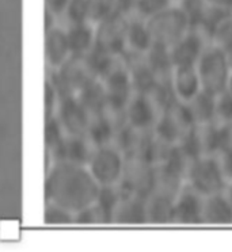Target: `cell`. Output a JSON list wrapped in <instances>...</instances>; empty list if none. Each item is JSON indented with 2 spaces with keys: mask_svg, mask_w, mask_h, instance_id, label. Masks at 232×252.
<instances>
[{
  "mask_svg": "<svg viewBox=\"0 0 232 252\" xmlns=\"http://www.w3.org/2000/svg\"><path fill=\"white\" fill-rule=\"evenodd\" d=\"M202 206L204 197L185 185L174 199V224H202Z\"/></svg>",
  "mask_w": 232,
  "mask_h": 252,
  "instance_id": "15",
  "label": "cell"
},
{
  "mask_svg": "<svg viewBox=\"0 0 232 252\" xmlns=\"http://www.w3.org/2000/svg\"><path fill=\"white\" fill-rule=\"evenodd\" d=\"M55 115L66 134L71 136H84L91 120V114L79 102L76 95L60 98Z\"/></svg>",
  "mask_w": 232,
  "mask_h": 252,
  "instance_id": "12",
  "label": "cell"
},
{
  "mask_svg": "<svg viewBox=\"0 0 232 252\" xmlns=\"http://www.w3.org/2000/svg\"><path fill=\"white\" fill-rule=\"evenodd\" d=\"M196 68L204 91L217 95L226 90L227 80L232 68L231 60L226 50L209 42L199 57Z\"/></svg>",
  "mask_w": 232,
  "mask_h": 252,
  "instance_id": "3",
  "label": "cell"
},
{
  "mask_svg": "<svg viewBox=\"0 0 232 252\" xmlns=\"http://www.w3.org/2000/svg\"><path fill=\"white\" fill-rule=\"evenodd\" d=\"M83 61L91 76L103 79L120 63V57L94 45L89 53L83 56Z\"/></svg>",
  "mask_w": 232,
  "mask_h": 252,
  "instance_id": "29",
  "label": "cell"
},
{
  "mask_svg": "<svg viewBox=\"0 0 232 252\" xmlns=\"http://www.w3.org/2000/svg\"><path fill=\"white\" fill-rule=\"evenodd\" d=\"M228 179L223 171L220 160L215 155H202L190 161L185 185L202 197L223 192Z\"/></svg>",
  "mask_w": 232,
  "mask_h": 252,
  "instance_id": "2",
  "label": "cell"
},
{
  "mask_svg": "<svg viewBox=\"0 0 232 252\" xmlns=\"http://www.w3.org/2000/svg\"><path fill=\"white\" fill-rule=\"evenodd\" d=\"M99 187L87 165L57 161L46 174L44 189L46 202L56 203L75 214L95 202Z\"/></svg>",
  "mask_w": 232,
  "mask_h": 252,
  "instance_id": "1",
  "label": "cell"
},
{
  "mask_svg": "<svg viewBox=\"0 0 232 252\" xmlns=\"http://www.w3.org/2000/svg\"><path fill=\"white\" fill-rule=\"evenodd\" d=\"M209 41L199 30L190 29L188 33L170 46L174 66H196Z\"/></svg>",
  "mask_w": 232,
  "mask_h": 252,
  "instance_id": "14",
  "label": "cell"
},
{
  "mask_svg": "<svg viewBox=\"0 0 232 252\" xmlns=\"http://www.w3.org/2000/svg\"><path fill=\"white\" fill-rule=\"evenodd\" d=\"M202 224L228 225L232 224V205L224 191L209 197H204Z\"/></svg>",
  "mask_w": 232,
  "mask_h": 252,
  "instance_id": "24",
  "label": "cell"
},
{
  "mask_svg": "<svg viewBox=\"0 0 232 252\" xmlns=\"http://www.w3.org/2000/svg\"><path fill=\"white\" fill-rule=\"evenodd\" d=\"M76 98L83 104L84 109L91 114V117L102 114L107 110L105 86L98 77H91L84 83L82 88L76 93Z\"/></svg>",
  "mask_w": 232,
  "mask_h": 252,
  "instance_id": "23",
  "label": "cell"
},
{
  "mask_svg": "<svg viewBox=\"0 0 232 252\" xmlns=\"http://www.w3.org/2000/svg\"><path fill=\"white\" fill-rule=\"evenodd\" d=\"M66 136V130L63 129L60 121L57 120L56 115H50V117H46V118H45L44 138L46 152L53 151V149L64 140Z\"/></svg>",
  "mask_w": 232,
  "mask_h": 252,
  "instance_id": "35",
  "label": "cell"
},
{
  "mask_svg": "<svg viewBox=\"0 0 232 252\" xmlns=\"http://www.w3.org/2000/svg\"><path fill=\"white\" fill-rule=\"evenodd\" d=\"M192 111L196 125H204L212 121H216V95L201 90L192 100L186 102Z\"/></svg>",
  "mask_w": 232,
  "mask_h": 252,
  "instance_id": "30",
  "label": "cell"
},
{
  "mask_svg": "<svg viewBox=\"0 0 232 252\" xmlns=\"http://www.w3.org/2000/svg\"><path fill=\"white\" fill-rule=\"evenodd\" d=\"M158 183L156 167L149 164L137 158H128L125 160V167L120 182L118 189L122 197H140L147 198L154 192Z\"/></svg>",
  "mask_w": 232,
  "mask_h": 252,
  "instance_id": "5",
  "label": "cell"
},
{
  "mask_svg": "<svg viewBox=\"0 0 232 252\" xmlns=\"http://www.w3.org/2000/svg\"><path fill=\"white\" fill-rule=\"evenodd\" d=\"M125 38H127V50L138 55H144L151 48V45L154 44V38L149 32L147 21L136 15L128 17Z\"/></svg>",
  "mask_w": 232,
  "mask_h": 252,
  "instance_id": "26",
  "label": "cell"
},
{
  "mask_svg": "<svg viewBox=\"0 0 232 252\" xmlns=\"http://www.w3.org/2000/svg\"><path fill=\"white\" fill-rule=\"evenodd\" d=\"M170 77L159 79L155 84V87L152 88V91L148 94L155 102V104L158 106V109L161 110V113L168 109V107H171L175 102H178V98L175 93H174Z\"/></svg>",
  "mask_w": 232,
  "mask_h": 252,
  "instance_id": "33",
  "label": "cell"
},
{
  "mask_svg": "<svg viewBox=\"0 0 232 252\" xmlns=\"http://www.w3.org/2000/svg\"><path fill=\"white\" fill-rule=\"evenodd\" d=\"M90 22L98 23L117 12L116 0H87Z\"/></svg>",
  "mask_w": 232,
  "mask_h": 252,
  "instance_id": "37",
  "label": "cell"
},
{
  "mask_svg": "<svg viewBox=\"0 0 232 252\" xmlns=\"http://www.w3.org/2000/svg\"><path fill=\"white\" fill-rule=\"evenodd\" d=\"M125 160L127 158L109 144L94 148L87 168L99 186H117L124 172Z\"/></svg>",
  "mask_w": 232,
  "mask_h": 252,
  "instance_id": "8",
  "label": "cell"
},
{
  "mask_svg": "<svg viewBox=\"0 0 232 252\" xmlns=\"http://www.w3.org/2000/svg\"><path fill=\"white\" fill-rule=\"evenodd\" d=\"M171 84L178 100L189 102L202 90L196 66H174Z\"/></svg>",
  "mask_w": 232,
  "mask_h": 252,
  "instance_id": "19",
  "label": "cell"
},
{
  "mask_svg": "<svg viewBox=\"0 0 232 252\" xmlns=\"http://www.w3.org/2000/svg\"><path fill=\"white\" fill-rule=\"evenodd\" d=\"M144 60L158 79H166L171 76L174 64L168 46L154 42L151 48L144 53Z\"/></svg>",
  "mask_w": 232,
  "mask_h": 252,
  "instance_id": "28",
  "label": "cell"
},
{
  "mask_svg": "<svg viewBox=\"0 0 232 252\" xmlns=\"http://www.w3.org/2000/svg\"><path fill=\"white\" fill-rule=\"evenodd\" d=\"M206 4L217 8H223L227 11H232V0H204Z\"/></svg>",
  "mask_w": 232,
  "mask_h": 252,
  "instance_id": "46",
  "label": "cell"
},
{
  "mask_svg": "<svg viewBox=\"0 0 232 252\" xmlns=\"http://www.w3.org/2000/svg\"><path fill=\"white\" fill-rule=\"evenodd\" d=\"M230 60H231V64H232V57H230Z\"/></svg>",
  "mask_w": 232,
  "mask_h": 252,
  "instance_id": "50",
  "label": "cell"
},
{
  "mask_svg": "<svg viewBox=\"0 0 232 252\" xmlns=\"http://www.w3.org/2000/svg\"><path fill=\"white\" fill-rule=\"evenodd\" d=\"M91 77L93 76L84 64L83 57L71 56L63 65L56 68L50 82L53 83L60 98H63L68 95H76L82 86Z\"/></svg>",
  "mask_w": 232,
  "mask_h": 252,
  "instance_id": "11",
  "label": "cell"
},
{
  "mask_svg": "<svg viewBox=\"0 0 232 252\" xmlns=\"http://www.w3.org/2000/svg\"><path fill=\"white\" fill-rule=\"evenodd\" d=\"M71 56L83 57L95 45V28L91 22L71 23L66 30Z\"/></svg>",
  "mask_w": 232,
  "mask_h": 252,
  "instance_id": "27",
  "label": "cell"
},
{
  "mask_svg": "<svg viewBox=\"0 0 232 252\" xmlns=\"http://www.w3.org/2000/svg\"><path fill=\"white\" fill-rule=\"evenodd\" d=\"M224 194H226V197L228 198V201L232 205V181H228V183H227L226 189H224Z\"/></svg>",
  "mask_w": 232,
  "mask_h": 252,
  "instance_id": "47",
  "label": "cell"
},
{
  "mask_svg": "<svg viewBox=\"0 0 232 252\" xmlns=\"http://www.w3.org/2000/svg\"><path fill=\"white\" fill-rule=\"evenodd\" d=\"M199 129L204 155L219 156L221 152L232 147V125L212 121L199 125Z\"/></svg>",
  "mask_w": 232,
  "mask_h": 252,
  "instance_id": "17",
  "label": "cell"
},
{
  "mask_svg": "<svg viewBox=\"0 0 232 252\" xmlns=\"http://www.w3.org/2000/svg\"><path fill=\"white\" fill-rule=\"evenodd\" d=\"M75 222L79 225L102 224V219H100L98 210L93 203V205H90L87 208L82 209L77 213H75Z\"/></svg>",
  "mask_w": 232,
  "mask_h": 252,
  "instance_id": "42",
  "label": "cell"
},
{
  "mask_svg": "<svg viewBox=\"0 0 232 252\" xmlns=\"http://www.w3.org/2000/svg\"><path fill=\"white\" fill-rule=\"evenodd\" d=\"M69 0H45V8L49 10L50 12H53L56 17L64 14L66 4Z\"/></svg>",
  "mask_w": 232,
  "mask_h": 252,
  "instance_id": "44",
  "label": "cell"
},
{
  "mask_svg": "<svg viewBox=\"0 0 232 252\" xmlns=\"http://www.w3.org/2000/svg\"><path fill=\"white\" fill-rule=\"evenodd\" d=\"M117 1V12H120L122 15H133L136 1L137 0H116Z\"/></svg>",
  "mask_w": 232,
  "mask_h": 252,
  "instance_id": "45",
  "label": "cell"
},
{
  "mask_svg": "<svg viewBox=\"0 0 232 252\" xmlns=\"http://www.w3.org/2000/svg\"><path fill=\"white\" fill-rule=\"evenodd\" d=\"M64 14L68 18L69 23L90 22L87 0H69L64 10Z\"/></svg>",
  "mask_w": 232,
  "mask_h": 252,
  "instance_id": "40",
  "label": "cell"
},
{
  "mask_svg": "<svg viewBox=\"0 0 232 252\" xmlns=\"http://www.w3.org/2000/svg\"><path fill=\"white\" fill-rule=\"evenodd\" d=\"M172 3V0H137L133 15L147 21L168 6H171Z\"/></svg>",
  "mask_w": 232,
  "mask_h": 252,
  "instance_id": "38",
  "label": "cell"
},
{
  "mask_svg": "<svg viewBox=\"0 0 232 252\" xmlns=\"http://www.w3.org/2000/svg\"><path fill=\"white\" fill-rule=\"evenodd\" d=\"M172 1H174V3H178V1H179V0H172Z\"/></svg>",
  "mask_w": 232,
  "mask_h": 252,
  "instance_id": "49",
  "label": "cell"
},
{
  "mask_svg": "<svg viewBox=\"0 0 232 252\" xmlns=\"http://www.w3.org/2000/svg\"><path fill=\"white\" fill-rule=\"evenodd\" d=\"M94 147L91 145L86 136H71L66 134L53 151L46 152L52 156L53 163L64 161L72 164L87 165L90 158L93 155Z\"/></svg>",
  "mask_w": 232,
  "mask_h": 252,
  "instance_id": "16",
  "label": "cell"
},
{
  "mask_svg": "<svg viewBox=\"0 0 232 252\" xmlns=\"http://www.w3.org/2000/svg\"><path fill=\"white\" fill-rule=\"evenodd\" d=\"M113 222L120 225L148 224L147 199L131 195L122 197L113 216Z\"/></svg>",
  "mask_w": 232,
  "mask_h": 252,
  "instance_id": "20",
  "label": "cell"
},
{
  "mask_svg": "<svg viewBox=\"0 0 232 252\" xmlns=\"http://www.w3.org/2000/svg\"><path fill=\"white\" fill-rule=\"evenodd\" d=\"M127 23L128 17L120 12L95 23V45L110 52L111 55L121 57L127 50Z\"/></svg>",
  "mask_w": 232,
  "mask_h": 252,
  "instance_id": "10",
  "label": "cell"
},
{
  "mask_svg": "<svg viewBox=\"0 0 232 252\" xmlns=\"http://www.w3.org/2000/svg\"><path fill=\"white\" fill-rule=\"evenodd\" d=\"M189 164L190 160L182 154V151L177 145H172L165 160L159 165H156V174H158L156 189L177 195L179 190L185 186Z\"/></svg>",
  "mask_w": 232,
  "mask_h": 252,
  "instance_id": "9",
  "label": "cell"
},
{
  "mask_svg": "<svg viewBox=\"0 0 232 252\" xmlns=\"http://www.w3.org/2000/svg\"><path fill=\"white\" fill-rule=\"evenodd\" d=\"M60 100V95L57 93V90L53 86V83L50 82V79H48L45 82V91H44V107H45V118L55 115L57 104Z\"/></svg>",
  "mask_w": 232,
  "mask_h": 252,
  "instance_id": "41",
  "label": "cell"
},
{
  "mask_svg": "<svg viewBox=\"0 0 232 252\" xmlns=\"http://www.w3.org/2000/svg\"><path fill=\"white\" fill-rule=\"evenodd\" d=\"M141 133L143 132H138L134 127L128 125L127 122H122V124L117 126L111 145H114L127 159L132 158L134 155V151H136Z\"/></svg>",
  "mask_w": 232,
  "mask_h": 252,
  "instance_id": "32",
  "label": "cell"
},
{
  "mask_svg": "<svg viewBox=\"0 0 232 252\" xmlns=\"http://www.w3.org/2000/svg\"><path fill=\"white\" fill-rule=\"evenodd\" d=\"M175 194L155 189L147 198V217L148 224H174V199Z\"/></svg>",
  "mask_w": 232,
  "mask_h": 252,
  "instance_id": "18",
  "label": "cell"
},
{
  "mask_svg": "<svg viewBox=\"0 0 232 252\" xmlns=\"http://www.w3.org/2000/svg\"><path fill=\"white\" fill-rule=\"evenodd\" d=\"M177 147L182 154L188 158L190 161L194 159H197L199 156L204 155V149H202V143H201V136H199V125L193 126L190 130L183 134V137L179 140V143L177 144Z\"/></svg>",
  "mask_w": 232,
  "mask_h": 252,
  "instance_id": "34",
  "label": "cell"
},
{
  "mask_svg": "<svg viewBox=\"0 0 232 252\" xmlns=\"http://www.w3.org/2000/svg\"><path fill=\"white\" fill-rule=\"evenodd\" d=\"M118 125H120V122H117L107 111H105L102 114L91 117L84 136L94 148L109 145L113 143V137H114V133H116Z\"/></svg>",
  "mask_w": 232,
  "mask_h": 252,
  "instance_id": "22",
  "label": "cell"
},
{
  "mask_svg": "<svg viewBox=\"0 0 232 252\" xmlns=\"http://www.w3.org/2000/svg\"><path fill=\"white\" fill-rule=\"evenodd\" d=\"M196 126L192 111L186 102L178 100L165 111H162L155 124L152 133L163 143L177 145L183 134Z\"/></svg>",
  "mask_w": 232,
  "mask_h": 252,
  "instance_id": "7",
  "label": "cell"
},
{
  "mask_svg": "<svg viewBox=\"0 0 232 252\" xmlns=\"http://www.w3.org/2000/svg\"><path fill=\"white\" fill-rule=\"evenodd\" d=\"M215 118L217 122L232 125V94L226 90L216 95Z\"/></svg>",
  "mask_w": 232,
  "mask_h": 252,
  "instance_id": "39",
  "label": "cell"
},
{
  "mask_svg": "<svg viewBox=\"0 0 232 252\" xmlns=\"http://www.w3.org/2000/svg\"><path fill=\"white\" fill-rule=\"evenodd\" d=\"M45 59L52 68H59L69 57L71 50L68 45L66 32L60 28H52L45 32Z\"/></svg>",
  "mask_w": 232,
  "mask_h": 252,
  "instance_id": "21",
  "label": "cell"
},
{
  "mask_svg": "<svg viewBox=\"0 0 232 252\" xmlns=\"http://www.w3.org/2000/svg\"><path fill=\"white\" fill-rule=\"evenodd\" d=\"M161 115V110L148 94H133L125 109V122L138 132H151Z\"/></svg>",
  "mask_w": 232,
  "mask_h": 252,
  "instance_id": "13",
  "label": "cell"
},
{
  "mask_svg": "<svg viewBox=\"0 0 232 252\" xmlns=\"http://www.w3.org/2000/svg\"><path fill=\"white\" fill-rule=\"evenodd\" d=\"M217 158L220 160V164L223 167V171L226 174L227 179L232 181V147L226 149L224 152H221Z\"/></svg>",
  "mask_w": 232,
  "mask_h": 252,
  "instance_id": "43",
  "label": "cell"
},
{
  "mask_svg": "<svg viewBox=\"0 0 232 252\" xmlns=\"http://www.w3.org/2000/svg\"><path fill=\"white\" fill-rule=\"evenodd\" d=\"M172 145L163 143L161 138L155 136L152 130L151 132H143L138 140L137 147L134 151V155L132 158H137L140 160H144L149 164L159 165L165 160V158L168 154V151Z\"/></svg>",
  "mask_w": 232,
  "mask_h": 252,
  "instance_id": "25",
  "label": "cell"
},
{
  "mask_svg": "<svg viewBox=\"0 0 232 252\" xmlns=\"http://www.w3.org/2000/svg\"><path fill=\"white\" fill-rule=\"evenodd\" d=\"M122 194L118 186H100L98 195L95 198L94 206L98 210L102 224L113 222V216L118 203L121 201Z\"/></svg>",
  "mask_w": 232,
  "mask_h": 252,
  "instance_id": "31",
  "label": "cell"
},
{
  "mask_svg": "<svg viewBox=\"0 0 232 252\" xmlns=\"http://www.w3.org/2000/svg\"><path fill=\"white\" fill-rule=\"evenodd\" d=\"M226 91L232 94V68H231V72H230V76H228V80H227Z\"/></svg>",
  "mask_w": 232,
  "mask_h": 252,
  "instance_id": "48",
  "label": "cell"
},
{
  "mask_svg": "<svg viewBox=\"0 0 232 252\" xmlns=\"http://www.w3.org/2000/svg\"><path fill=\"white\" fill-rule=\"evenodd\" d=\"M147 25L152 34L154 42L168 48L190 30L188 17L178 3H172L163 11L147 19Z\"/></svg>",
  "mask_w": 232,
  "mask_h": 252,
  "instance_id": "4",
  "label": "cell"
},
{
  "mask_svg": "<svg viewBox=\"0 0 232 252\" xmlns=\"http://www.w3.org/2000/svg\"><path fill=\"white\" fill-rule=\"evenodd\" d=\"M44 221L48 225H69L75 222V214L56 203L46 202Z\"/></svg>",
  "mask_w": 232,
  "mask_h": 252,
  "instance_id": "36",
  "label": "cell"
},
{
  "mask_svg": "<svg viewBox=\"0 0 232 252\" xmlns=\"http://www.w3.org/2000/svg\"><path fill=\"white\" fill-rule=\"evenodd\" d=\"M105 86L107 98V113L111 114L118 122L125 121V109L134 94L132 80L128 68L120 59V63L111 69L103 79H100Z\"/></svg>",
  "mask_w": 232,
  "mask_h": 252,
  "instance_id": "6",
  "label": "cell"
}]
</instances>
